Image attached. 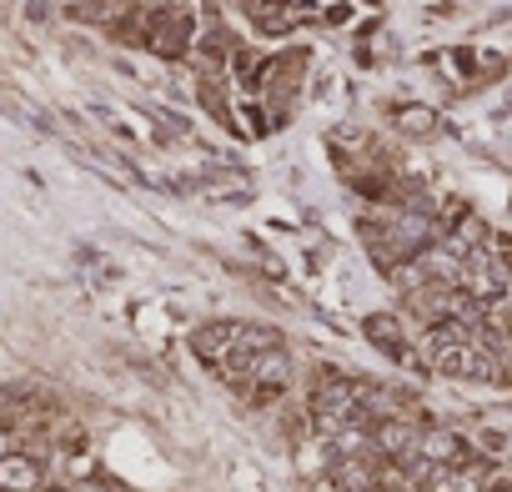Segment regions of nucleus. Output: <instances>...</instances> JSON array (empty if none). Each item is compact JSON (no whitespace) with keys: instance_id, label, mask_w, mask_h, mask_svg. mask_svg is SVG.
I'll list each match as a JSON object with an SVG mask.
<instances>
[{"instance_id":"nucleus-1","label":"nucleus","mask_w":512,"mask_h":492,"mask_svg":"<svg viewBox=\"0 0 512 492\" xmlns=\"http://www.w3.org/2000/svg\"><path fill=\"white\" fill-rule=\"evenodd\" d=\"M362 332H367V342H372L377 352H387L392 362H412V342H407V332H402V322H397L392 312H372V317L362 322Z\"/></svg>"},{"instance_id":"nucleus-4","label":"nucleus","mask_w":512,"mask_h":492,"mask_svg":"<svg viewBox=\"0 0 512 492\" xmlns=\"http://www.w3.org/2000/svg\"><path fill=\"white\" fill-rule=\"evenodd\" d=\"M397 131H402V136H432V131H437V111H427V106H402V111H397Z\"/></svg>"},{"instance_id":"nucleus-3","label":"nucleus","mask_w":512,"mask_h":492,"mask_svg":"<svg viewBox=\"0 0 512 492\" xmlns=\"http://www.w3.org/2000/svg\"><path fill=\"white\" fill-rule=\"evenodd\" d=\"M41 487V462L26 452H0V492H36Z\"/></svg>"},{"instance_id":"nucleus-2","label":"nucleus","mask_w":512,"mask_h":492,"mask_svg":"<svg viewBox=\"0 0 512 492\" xmlns=\"http://www.w3.org/2000/svg\"><path fill=\"white\" fill-rule=\"evenodd\" d=\"M231 347H236V322H206V327L191 332V352H196L206 367H216Z\"/></svg>"},{"instance_id":"nucleus-6","label":"nucleus","mask_w":512,"mask_h":492,"mask_svg":"<svg viewBox=\"0 0 512 492\" xmlns=\"http://www.w3.org/2000/svg\"><path fill=\"white\" fill-rule=\"evenodd\" d=\"M367 492H397V487H387V482H372V487H367Z\"/></svg>"},{"instance_id":"nucleus-5","label":"nucleus","mask_w":512,"mask_h":492,"mask_svg":"<svg viewBox=\"0 0 512 492\" xmlns=\"http://www.w3.org/2000/svg\"><path fill=\"white\" fill-rule=\"evenodd\" d=\"M477 447H482V452H492V457H502V452H507V437H502V432H492V427H482V432H477Z\"/></svg>"}]
</instances>
